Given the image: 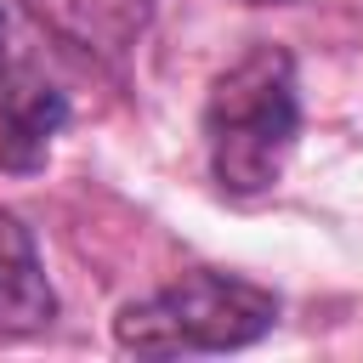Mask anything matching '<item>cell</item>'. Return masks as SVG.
I'll use <instances>...</instances> for the list:
<instances>
[{
	"mask_svg": "<svg viewBox=\"0 0 363 363\" xmlns=\"http://www.w3.org/2000/svg\"><path fill=\"white\" fill-rule=\"evenodd\" d=\"M278 323V295L233 272H187L142 301H125L113 318L119 352L136 357H210L244 352Z\"/></svg>",
	"mask_w": 363,
	"mask_h": 363,
	"instance_id": "cell-2",
	"label": "cell"
},
{
	"mask_svg": "<svg viewBox=\"0 0 363 363\" xmlns=\"http://www.w3.org/2000/svg\"><path fill=\"white\" fill-rule=\"evenodd\" d=\"M0 79H6V6H0Z\"/></svg>",
	"mask_w": 363,
	"mask_h": 363,
	"instance_id": "cell-6",
	"label": "cell"
},
{
	"mask_svg": "<svg viewBox=\"0 0 363 363\" xmlns=\"http://www.w3.org/2000/svg\"><path fill=\"white\" fill-rule=\"evenodd\" d=\"M250 6H284V0H250Z\"/></svg>",
	"mask_w": 363,
	"mask_h": 363,
	"instance_id": "cell-7",
	"label": "cell"
},
{
	"mask_svg": "<svg viewBox=\"0 0 363 363\" xmlns=\"http://www.w3.org/2000/svg\"><path fill=\"white\" fill-rule=\"evenodd\" d=\"M40 17H51L68 40L102 51V57H125L147 17H153V0H28Z\"/></svg>",
	"mask_w": 363,
	"mask_h": 363,
	"instance_id": "cell-5",
	"label": "cell"
},
{
	"mask_svg": "<svg viewBox=\"0 0 363 363\" xmlns=\"http://www.w3.org/2000/svg\"><path fill=\"white\" fill-rule=\"evenodd\" d=\"M57 318V289L40 267L34 233L0 204V340L40 335Z\"/></svg>",
	"mask_w": 363,
	"mask_h": 363,
	"instance_id": "cell-4",
	"label": "cell"
},
{
	"mask_svg": "<svg viewBox=\"0 0 363 363\" xmlns=\"http://www.w3.org/2000/svg\"><path fill=\"white\" fill-rule=\"evenodd\" d=\"M301 142V85L295 57L272 40H255L238 62H227L204 96V159L210 176L250 199L267 193Z\"/></svg>",
	"mask_w": 363,
	"mask_h": 363,
	"instance_id": "cell-1",
	"label": "cell"
},
{
	"mask_svg": "<svg viewBox=\"0 0 363 363\" xmlns=\"http://www.w3.org/2000/svg\"><path fill=\"white\" fill-rule=\"evenodd\" d=\"M68 125V96L51 79H17L0 91V170L34 176Z\"/></svg>",
	"mask_w": 363,
	"mask_h": 363,
	"instance_id": "cell-3",
	"label": "cell"
}]
</instances>
